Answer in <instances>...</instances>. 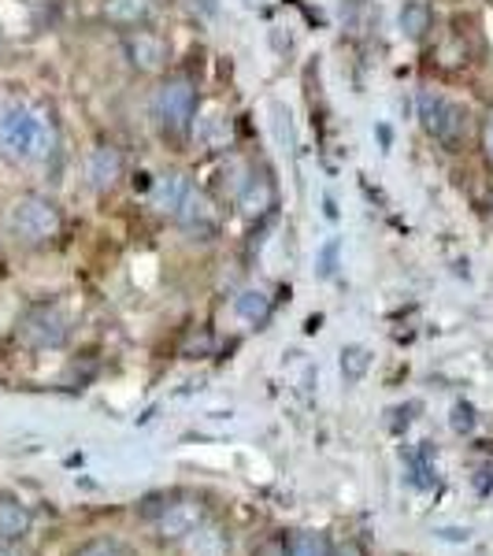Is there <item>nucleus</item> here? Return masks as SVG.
<instances>
[{"label": "nucleus", "mask_w": 493, "mask_h": 556, "mask_svg": "<svg viewBox=\"0 0 493 556\" xmlns=\"http://www.w3.org/2000/svg\"><path fill=\"white\" fill-rule=\"evenodd\" d=\"M334 256H338V241H327V245H323V267H319V275L334 271Z\"/></svg>", "instance_id": "nucleus-21"}, {"label": "nucleus", "mask_w": 493, "mask_h": 556, "mask_svg": "<svg viewBox=\"0 0 493 556\" xmlns=\"http://www.w3.org/2000/svg\"><path fill=\"white\" fill-rule=\"evenodd\" d=\"M0 275H4V260H0Z\"/></svg>", "instance_id": "nucleus-25"}, {"label": "nucleus", "mask_w": 493, "mask_h": 556, "mask_svg": "<svg viewBox=\"0 0 493 556\" xmlns=\"http://www.w3.org/2000/svg\"><path fill=\"white\" fill-rule=\"evenodd\" d=\"M471 427H475V412H471V405H456V408H453V430H456V434H468Z\"/></svg>", "instance_id": "nucleus-20"}, {"label": "nucleus", "mask_w": 493, "mask_h": 556, "mask_svg": "<svg viewBox=\"0 0 493 556\" xmlns=\"http://www.w3.org/2000/svg\"><path fill=\"white\" fill-rule=\"evenodd\" d=\"M238 208L241 215H249V219H256V215H264L267 208H275V186L267 175H249L245 186H241L238 193Z\"/></svg>", "instance_id": "nucleus-12"}, {"label": "nucleus", "mask_w": 493, "mask_h": 556, "mask_svg": "<svg viewBox=\"0 0 493 556\" xmlns=\"http://www.w3.org/2000/svg\"><path fill=\"white\" fill-rule=\"evenodd\" d=\"M197 104H201V97H197V86L190 83V78H186V75L164 78V83L156 86V93H152V104H149L160 138L182 141L186 134L193 130Z\"/></svg>", "instance_id": "nucleus-3"}, {"label": "nucleus", "mask_w": 493, "mask_h": 556, "mask_svg": "<svg viewBox=\"0 0 493 556\" xmlns=\"http://www.w3.org/2000/svg\"><path fill=\"white\" fill-rule=\"evenodd\" d=\"M172 215L182 223L186 230H193V235H212V230H215V215L208 208V201H204V193L193 190V186L182 193V201L175 204Z\"/></svg>", "instance_id": "nucleus-8"}, {"label": "nucleus", "mask_w": 493, "mask_h": 556, "mask_svg": "<svg viewBox=\"0 0 493 556\" xmlns=\"http://www.w3.org/2000/svg\"><path fill=\"white\" fill-rule=\"evenodd\" d=\"M253 556H290V542H286V534H267L253 549Z\"/></svg>", "instance_id": "nucleus-19"}, {"label": "nucleus", "mask_w": 493, "mask_h": 556, "mask_svg": "<svg viewBox=\"0 0 493 556\" xmlns=\"http://www.w3.org/2000/svg\"><path fill=\"white\" fill-rule=\"evenodd\" d=\"M204 519H208V513H204L201 497H172L167 505H160L156 516L160 542H186Z\"/></svg>", "instance_id": "nucleus-6"}, {"label": "nucleus", "mask_w": 493, "mask_h": 556, "mask_svg": "<svg viewBox=\"0 0 493 556\" xmlns=\"http://www.w3.org/2000/svg\"><path fill=\"white\" fill-rule=\"evenodd\" d=\"M8 230L26 249H45L64 235V212L52 197L45 193H23L8 208Z\"/></svg>", "instance_id": "nucleus-2"}, {"label": "nucleus", "mask_w": 493, "mask_h": 556, "mask_svg": "<svg viewBox=\"0 0 493 556\" xmlns=\"http://www.w3.org/2000/svg\"><path fill=\"white\" fill-rule=\"evenodd\" d=\"M34 527V516L30 508L23 505L20 497L12 493H0V542H15L20 545Z\"/></svg>", "instance_id": "nucleus-9"}, {"label": "nucleus", "mask_w": 493, "mask_h": 556, "mask_svg": "<svg viewBox=\"0 0 493 556\" xmlns=\"http://www.w3.org/2000/svg\"><path fill=\"white\" fill-rule=\"evenodd\" d=\"M75 556H138V553H134L130 545L115 542V538H93V542H86Z\"/></svg>", "instance_id": "nucleus-18"}, {"label": "nucleus", "mask_w": 493, "mask_h": 556, "mask_svg": "<svg viewBox=\"0 0 493 556\" xmlns=\"http://www.w3.org/2000/svg\"><path fill=\"white\" fill-rule=\"evenodd\" d=\"M419 119H424V130L430 138L450 152H460L464 141H468V108L434 93V89L419 93Z\"/></svg>", "instance_id": "nucleus-4"}, {"label": "nucleus", "mask_w": 493, "mask_h": 556, "mask_svg": "<svg viewBox=\"0 0 493 556\" xmlns=\"http://www.w3.org/2000/svg\"><path fill=\"white\" fill-rule=\"evenodd\" d=\"M149 12H152V0H108L104 4V15L115 26H138L149 20Z\"/></svg>", "instance_id": "nucleus-15"}, {"label": "nucleus", "mask_w": 493, "mask_h": 556, "mask_svg": "<svg viewBox=\"0 0 493 556\" xmlns=\"http://www.w3.org/2000/svg\"><path fill=\"white\" fill-rule=\"evenodd\" d=\"M15 334H20V342L26 349H38V353H45V349H60L67 342L71 319L56 301H41V304H30V308L23 312L20 330H15Z\"/></svg>", "instance_id": "nucleus-5"}, {"label": "nucleus", "mask_w": 493, "mask_h": 556, "mask_svg": "<svg viewBox=\"0 0 493 556\" xmlns=\"http://www.w3.org/2000/svg\"><path fill=\"white\" fill-rule=\"evenodd\" d=\"M56 146L52 119L34 104L0 108V156L12 164H41Z\"/></svg>", "instance_id": "nucleus-1"}, {"label": "nucleus", "mask_w": 493, "mask_h": 556, "mask_svg": "<svg viewBox=\"0 0 493 556\" xmlns=\"http://www.w3.org/2000/svg\"><path fill=\"white\" fill-rule=\"evenodd\" d=\"M430 26H434V15H430V8L424 0H412V4L401 8V34H405L408 41H424L430 34Z\"/></svg>", "instance_id": "nucleus-14"}, {"label": "nucleus", "mask_w": 493, "mask_h": 556, "mask_svg": "<svg viewBox=\"0 0 493 556\" xmlns=\"http://www.w3.org/2000/svg\"><path fill=\"white\" fill-rule=\"evenodd\" d=\"M338 556H364L361 549H356V545L353 542H349V545H342V553H338Z\"/></svg>", "instance_id": "nucleus-24"}, {"label": "nucleus", "mask_w": 493, "mask_h": 556, "mask_svg": "<svg viewBox=\"0 0 493 556\" xmlns=\"http://www.w3.org/2000/svg\"><path fill=\"white\" fill-rule=\"evenodd\" d=\"M482 149H486V160L493 164V112L486 115V123H482Z\"/></svg>", "instance_id": "nucleus-22"}, {"label": "nucleus", "mask_w": 493, "mask_h": 556, "mask_svg": "<svg viewBox=\"0 0 493 556\" xmlns=\"http://www.w3.org/2000/svg\"><path fill=\"white\" fill-rule=\"evenodd\" d=\"M86 178L97 193H108L119 186L123 178V152L115 146H97L93 152L86 156Z\"/></svg>", "instance_id": "nucleus-7"}, {"label": "nucleus", "mask_w": 493, "mask_h": 556, "mask_svg": "<svg viewBox=\"0 0 493 556\" xmlns=\"http://www.w3.org/2000/svg\"><path fill=\"white\" fill-rule=\"evenodd\" d=\"M186 553L190 556H230V531L223 523H208V519H204V523L186 538Z\"/></svg>", "instance_id": "nucleus-11"}, {"label": "nucleus", "mask_w": 493, "mask_h": 556, "mask_svg": "<svg viewBox=\"0 0 493 556\" xmlns=\"http://www.w3.org/2000/svg\"><path fill=\"white\" fill-rule=\"evenodd\" d=\"M235 312L245 327H264V323L271 319V298H267L264 290H245L235 301Z\"/></svg>", "instance_id": "nucleus-13"}, {"label": "nucleus", "mask_w": 493, "mask_h": 556, "mask_svg": "<svg viewBox=\"0 0 493 556\" xmlns=\"http://www.w3.org/2000/svg\"><path fill=\"white\" fill-rule=\"evenodd\" d=\"M290 556H334V549H330L327 534L304 531L298 538H290Z\"/></svg>", "instance_id": "nucleus-16"}, {"label": "nucleus", "mask_w": 493, "mask_h": 556, "mask_svg": "<svg viewBox=\"0 0 493 556\" xmlns=\"http://www.w3.org/2000/svg\"><path fill=\"white\" fill-rule=\"evenodd\" d=\"M367 364H371V356H367L364 345H345L342 349V375H345V382H361L364 371H367Z\"/></svg>", "instance_id": "nucleus-17"}, {"label": "nucleus", "mask_w": 493, "mask_h": 556, "mask_svg": "<svg viewBox=\"0 0 493 556\" xmlns=\"http://www.w3.org/2000/svg\"><path fill=\"white\" fill-rule=\"evenodd\" d=\"M0 556H26L15 542H0Z\"/></svg>", "instance_id": "nucleus-23"}, {"label": "nucleus", "mask_w": 493, "mask_h": 556, "mask_svg": "<svg viewBox=\"0 0 493 556\" xmlns=\"http://www.w3.org/2000/svg\"><path fill=\"white\" fill-rule=\"evenodd\" d=\"M127 56L138 71H156V67H164V60H167V45L160 41L156 34L138 30L127 38Z\"/></svg>", "instance_id": "nucleus-10"}]
</instances>
